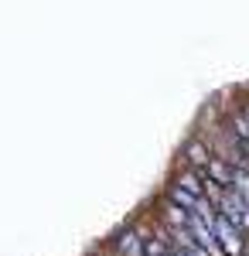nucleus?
<instances>
[{
	"label": "nucleus",
	"instance_id": "7ed1b4c3",
	"mask_svg": "<svg viewBox=\"0 0 249 256\" xmlns=\"http://www.w3.org/2000/svg\"><path fill=\"white\" fill-rule=\"evenodd\" d=\"M188 160H192V164H198V168H208L212 154L205 150V144H192V147H188Z\"/></svg>",
	"mask_w": 249,
	"mask_h": 256
},
{
	"label": "nucleus",
	"instance_id": "f03ea898",
	"mask_svg": "<svg viewBox=\"0 0 249 256\" xmlns=\"http://www.w3.org/2000/svg\"><path fill=\"white\" fill-rule=\"evenodd\" d=\"M116 256H147V250H144V232L140 229L123 232V236L116 239Z\"/></svg>",
	"mask_w": 249,
	"mask_h": 256
},
{
	"label": "nucleus",
	"instance_id": "f257e3e1",
	"mask_svg": "<svg viewBox=\"0 0 249 256\" xmlns=\"http://www.w3.org/2000/svg\"><path fill=\"white\" fill-rule=\"evenodd\" d=\"M215 239H218V246H222V253L226 256H242L246 253V232L242 229H236L229 218H215Z\"/></svg>",
	"mask_w": 249,
	"mask_h": 256
}]
</instances>
